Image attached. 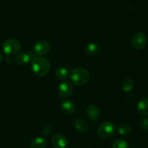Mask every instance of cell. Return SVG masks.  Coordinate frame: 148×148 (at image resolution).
I'll return each mask as SVG.
<instances>
[{
    "mask_svg": "<svg viewBox=\"0 0 148 148\" xmlns=\"http://www.w3.org/2000/svg\"><path fill=\"white\" fill-rule=\"evenodd\" d=\"M69 70L66 67L64 66H60V67L57 68L55 72V75L56 77L61 80H64V79H66L69 76Z\"/></svg>",
    "mask_w": 148,
    "mask_h": 148,
    "instance_id": "cell-16",
    "label": "cell"
},
{
    "mask_svg": "<svg viewBox=\"0 0 148 148\" xmlns=\"http://www.w3.org/2000/svg\"><path fill=\"white\" fill-rule=\"evenodd\" d=\"M35 57L36 54L33 51L21 52L16 56L15 62L20 65H25L30 62H32Z\"/></svg>",
    "mask_w": 148,
    "mask_h": 148,
    "instance_id": "cell-8",
    "label": "cell"
},
{
    "mask_svg": "<svg viewBox=\"0 0 148 148\" xmlns=\"http://www.w3.org/2000/svg\"><path fill=\"white\" fill-rule=\"evenodd\" d=\"M31 69L36 75L43 77L46 76L50 71L51 64L46 58L38 56L35 57L32 61Z\"/></svg>",
    "mask_w": 148,
    "mask_h": 148,
    "instance_id": "cell-1",
    "label": "cell"
},
{
    "mask_svg": "<svg viewBox=\"0 0 148 148\" xmlns=\"http://www.w3.org/2000/svg\"><path fill=\"white\" fill-rule=\"evenodd\" d=\"M112 148H130L129 145L125 140L122 139H117L114 140L112 143Z\"/></svg>",
    "mask_w": 148,
    "mask_h": 148,
    "instance_id": "cell-19",
    "label": "cell"
},
{
    "mask_svg": "<svg viewBox=\"0 0 148 148\" xmlns=\"http://www.w3.org/2000/svg\"><path fill=\"white\" fill-rule=\"evenodd\" d=\"M74 127L80 132H86L88 130V124L82 119H76L74 121Z\"/></svg>",
    "mask_w": 148,
    "mask_h": 148,
    "instance_id": "cell-14",
    "label": "cell"
},
{
    "mask_svg": "<svg viewBox=\"0 0 148 148\" xmlns=\"http://www.w3.org/2000/svg\"><path fill=\"white\" fill-rule=\"evenodd\" d=\"M3 60H4V56H3V55L0 53V64L2 63Z\"/></svg>",
    "mask_w": 148,
    "mask_h": 148,
    "instance_id": "cell-23",
    "label": "cell"
},
{
    "mask_svg": "<svg viewBox=\"0 0 148 148\" xmlns=\"http://www.w3.org/2000/svg\"><path fill=\"white\" fill-rule=\"evenodd\" d=\"M115 133V127L114 124L109 121L101 123L98 128V134L101 138L108 139L112 137Z\"/></svg>",
    "mask_w": 148,
    "mask_h": 148,
    "instance_id": "cell-4",
    "label": "cell"
},
{
    "mask_svg": "<svg viewBox=\"0 0 148 148\" xmlns=\"http://www.w3.org/2000/svg\"><path fill=\"white\" fill-rule=\"evenodd\" d=\"M52 144L56 148H64L67 145V139L62 134H56L51 139Z\"/></svg>",
    "mask_w": 148,
    "mask_h": 148,
    "instance_id": "cell-9",
    "label": "cell"
},
{
    "mask_svg": "<svg viewBox=\"0 0 148 148\" xmlns=\"http://www.w3.org/2000/svg\"><path fill=\"white\" fill-rule=\"evenodd\" d=\"M134 88V82L131 78H127L122 85V90L125 92H131Z\"/></svg>",
    "mask_w": 148,
    "mask_h": 148,
    "instance_id": "cell-18",
    "label": "cell"
},
{
    "mask_svg": "<svg viewBox=\"0 0 148 148\" xmlns=\"http://www.w3.org/2000/svg\"><path fill=\"white\" fill-rule=\"evenodd\" d=\"M5 62H7V63L10 64V62H12V59H11V57H10V56H7V57L5 58Z\"/></svg>",
    "mask_w": 148,
    "mask_h": 148,
    "instance_id": "cell-22",
    "label": "cell"
},
{
    "mask_svg": "<svg viewBox=\"0 0 148 148\" xmlns=\"http://www.w3.org/2000/svg\"><path fill=\"white\" fill-rule=\"evenodd\" d=\"M140 125L142 130H148V118L147 116H144L140 119Z\"/></svg>",
    "mask_w": 148,
    "mask_h": 148,
    "instance_id": "cell-20",
    "label": "cell"
},
{
    "mask_svg": "<svg viewBox=\"0 0 148 148\" xmlns=\"http://www.w3.org/2000/svg\"><path fill=\"white\" fill-rule=\"evenodd\" d=\"M62 110L66 114H71L75 112L76 109V106L75 103L71 101H64L62 103L61 105Z\"/></svg>",
    "mask_w": 148,
    "mask_h": 148,
    "instance_id": "cell-13",
    "label": "cell"
},
{
    "mask_svg": "<svg viewBox=\"0 0 148 148\" xmlns=\"http://www.w3.org/2000/svg\"><path fill=\"white\" fill-rule=\"evenodd\" d=\"M21 49V43L15 38H9L4 40L2 49L7 55H13L17 53Z\"/></svg>",
    "mask_w": 148,
    "mask_h": 148,
    "instance_id": "cell-3",
    "label": "cell"
},
{
    "mask_svg": "<svg viewBox=\"0 0 148 148\" xmlns=\"http://www.w3.org/2000/svg\"><path fill=\"white\" fill-rule=\"evenodd\" d=\"M118 132L121 135H128L131 133L132 127L130 124L123 123L118 127Z\"/></svg>",
    "mask_w": 148,
    "mask_h": 148,
    "instance_id": "cell-17",
    "label": "cell"
},
{
    "mask_svg": "<svg viewBox=\"0 0 148 148\" xmlns=\"http://www.w3.org/2000/svg\"><path fill=\"white\" fill-rule=\"evenodd\" d=\"M101 51V46L97 43H90L85 48V52L88 56H95Z\"/></svg>",
    "mask_w": 148,
    "mask_h": 148,
    "instance_id": "cell-11",
    "label": "cell"
},
{
    "mask_svg": "<svg viewBox=\"0 0 148 148\" xmlns=\"http://www.w3.org/2000/svg\"><path fill=\"white\" fill-rule=\"evenodd\" d=\"M49 129V127H46L44 128V130H43V134H45V135H48V134H49V133L51 132V130H48Z\"/></svg>",
    "mask_w": 148,
    "mask_h": 148,
    "instance_id": "cell-21",
    "label": "cell"
},
{
    "mask_svg": "<svg viewBox=\"0 0 148 148\" xmlns=\"http://www.w3.org/2000/svg\"><path fill=\"white\" fill-rule=\"evenodd\" d=\"M147 44V36L143 32H137L132 38V46L136 50L144 49Z\"/></svg>",
    "mask_w": 148,
    "mask_h": 148,
    "instance_id": "cell-5",
    "label": "cell"
},
{
    "mask_svg": "<svg viewBox=\"0 0 148 148\" xmlns=\"http://www.w3.org/2000/svg\"><path fill=\"white\" fill-rule=\"evenodd\" d=\"M86 116L91 121H97L101 116V111L98 107L95 106H90L87 108Z\"/></svg>",
    "mask_w": 148,
    "mask_h": 148,
    "instance_id": "cell-10",
    "label": "cell"
},
{
    "mask_svg": "<svg viewBox=\"0 0 148 148\" xmlns=\"http://www.w3.org/2000/svg\"><path fill=\"white\" fill-rule=\"evenodd\" d=\"M137 111L143 116H148V97L143 98L137 104Z\"/></svg>",
    "mask_w": 148,
    "mask_h": 148,
    "instance_id": "cell-12",
    "label": "cell"
},
{
    "mask_svg": "<svg viewBox=\"0 0 148 148\" xmlns=\"http://www.w3.org/2000/svg\"><path fill=\"white\" fill-rule=\"evenodd\" d=\"M47 145L46 140L43 137H36L30 143V148H45Z\"/></svg>",
    "mask_w": 148,
    "mask_h": 148,
    "instance_id": "cell-15",
    "label": "cell"
},
{
    "mask_svg": "<svg viewBox=\"0 0 148 148\" xmlns=\"http://www.w3.org/2000/svg\"><path fill=\"white\" fill-rule=\"evenodd\" d=\"M71 81L77 86H83L90 80V74L85 69L82 67L75 68L70 74Z\"/></svg>",
    "mask_w": 148,
    "mask_h": 148,
    "instance_id": "cell-2",
    "label": "cell"
},
{
    "mask_svg": "<svg viewBox=\"0 0 148 148\" xmlns=\"http://www.w3.org/2000/svg\"><path fill=\"white\" fill-rule=\"evenodd\" d=\"M51 49V45L48 40H40L36 43L34 46V53L36 55H38L39 56H43L48 53Z\"/></svg>",
    "mask_w": 148,
    "mask_h": 148,
    "instance_id": "cell-6",
    "label": "cell"
},
{
    "mask_svg": "<svg viewBox=\"0 0 148 148\" xmlns=\"http://www.w3.org/2000/svg\"><path fill=\"white\" fill-rule=\"evenodd\" d=\"M74 88L72 84L69 82H63L59 85L58 88V93L59 96L63 98H66L70 97L73 93Z\"/></svg>",
    "mask_w": 148,
    "mask_h": 148,
    "instance_id": "cell-7",
    "label": "cell"
}]
</instances>
